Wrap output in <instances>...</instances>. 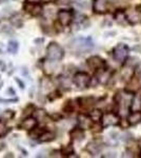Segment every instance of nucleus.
Here are the masks:
<instances>
[{
	"label": "nucleus",
	"mask_w": 141,
	"mask_h": 158,
	"mask_svg": "<svg viewBox=\"0 0 141 158\" xmlns=\"http://www.w3.org/2000/svg\"><path fill=\"white\" fill-rule=\"evenodd\" d=\"M70 48L79 54H85L94 49V41L91 37H77L71 42Z\"/></svg>",
	"instance_id": "f257e3e1"
},
{
	"label": "nucleus",
	"mask_w": 141,
	"mask_h": 158,
	"mask_svg": "<svg viewBox=\"0 0 141 158\" xmlns=\"http://www.w3.org/2000/svg\"><path fill=\"white\" fill-rule=\"evenodd\" d=\"M135 98V95L131 91H119L114 96L115 103L119 106L120 109L124 110H131L133 100Z\"/></svg>",
	"instance_id": "f03ea898"
},
{
	"label": "nucleus",
	"mask_w": 141,
	"mask_h": 158,
	"mask_svg": "<svg viewBox=\"0 0 141 158\" xmlns=\"http://www.w3.org/2000/svg\"><path fill=\"white\" fill-rule=\"evenodd\" d=\"M64 57V50L57 42H50L47 47V58L50 61H60Z\"/></svg>",
	"instance_id": "7ed1b4c3"
},
{
	"label": "nucleus",
	"mask_w": 141,
	"mask_h": 158,
	"mask_svg": "<svg viewBox=\"0 0 141 158\" xmlns=\"http://www.w3.org/2000/svg\"><path fill=\"white\" fill-rule=\"evenodd\" d=\"M130 48L125 43H118L113 50V57L114 59L120 63H124L129 58Z\"/></svg>",
	"instance_id": "20e7f679"
},
{
	"label": "nucleus",
	"mask_w": 141,
	"mask_h": 158,
	"mask_svg": "<svg viewBox=\"0 0 141 158\" xmlns=\"http://www.w3.org/2000/svg\"><path fill=\"white\" fill-rule=\"evenodd\" d=\"M73 82L79 90H85L89 88L92 82V78L88 73L85 72H78L74 75Z\"/></svg>",
	"instance_id": "39448f33"
},
{
	"label": "nucleus",
	"mask_w": 141,
	"mask_h": 158,
	"mask_svg": "<svg viewBox=\"0 0 141 158\" xmlns=\"http://www.w3.org/2000/svg\"><path fill=\"white\" fill-rule=\"evenodd\" d=\"M121 122V118L118 115L116 112H106L103 114L101 119V124L102 128H109V127H114L118 126Z\"/></svg>",
	"instance_id": "423d86ee"
},
{
	"label": "nucleus",
	"mask_w": 141,
	"mask_h": 158,
	"mask_svg": "<svg viewBox=\"0 0 141 158\" xmlns=\"http://www.w3.org/2000/svg\"><path fill=\"white\" fill-rule=\"evenodd\" d=\"M23 10L27 14L32 15V16H39L42 13V6L38 4L37 2L27 1L23 4Z\"/></svg>",
	"instance_id": "0eeeda50"
},
{
	"label": "nucleus",
	"mask_w": 141,
	"mask_h": 158,
	"mask_svg": "<svg viewBox=\"0 0 141 158\" xmlns=\"http://www.w3.org/2000/svg\"><path fill=\"white\" fill-rule=\"evenodd\" d=\"M58 21L62 27H68L71 24L72 20H73V14L68 10H60L58 12Z\"/></svg>",
	"instance_id": "6e6552de"
},
{
	"label": "nucleus",
	"mask_w": 141,
	"mask_h": 158,
	"mask_svg": "<svg viewBox=\"0 0 141 158\" xmlns=\"http://www.w3.org/2000/svg\"><path fill=\"white\" fill-rule=\"evenodd\" d=\"M86 63L92 70L98 71L102 68H106V61L102 59L100 56H92L86 60Z\"/></svg>",
	"instance_id": "1a4fd4ad"
},
{
	"label": "nucleus",
	"mask_w": 141,
	"mask_h": 158,
	"mask_svg": "<svg viewBox=\"0 0 141 158\" xmlns=\"http://www.w3.org/2000/svg\"><path fill=\"white\" fill-rule=\"evenodd\" d=\"M107 10H109V1L107 0H94V13H96V14H106Z\"/></svg>",
	"instance_id": "9d476101"
},
{
	"label": "nucleus",
	"mask_w": 141,
	"mask_h": 158,
	"mask_svg": "<svg viewBox=\"0 0 141 158\" xmlns=\"http://www.w3.org/2000/svg\"><path fill=\"white\" fill-rule=\"evenodd\" d=\"M93 119L91 118V116L86 115V114H80L78 116V124L81 129L83 130H89L93 128Z\"/></svg>",
	"instance_id": "9b49d317"
},
{
	"label": "nucleus",
	"mask_w": 141,
	"mask_h": 158,
	"mask_svg": "<svg viewBox=\"0 0 141 158\" xmlns=\"http://www.w3.org/2000/svg\"><path fill=\"white\" fill-rule=\"evenodd\" d=\"M129 126H137L141 123V111L140 110H134L129 114L126 118Z\"/></svg>",
	"instance_id": "f8f14e48"
},
{
	"label": "nucleus",
	"mask_w": 141,
	"mask_h": 158,
	"mask_svg": "<svg viewBox=\"0 0 141 158\" xmlns=\"http://www.w3.org/2000/svg\"><path fill=\"white\" fill-rule=\"evenodd\" d=\"M111 76H112V73L110 72L106 68H102L100 70L97 71V75H96V78H97V81L102 85L106 83L107 81L111 79Z\"/></svg>",
	"instance_id": "ddd939ff"
},
{
	"label": "nucleus",
	"mask_w": 141,
	"mask_h": 158,
	"mask_svg": "<svg viewBox=\"0 0 141 158\" xmlns=\"http://www.w3.org/2000/svg\"><path fill=\"white\" fill-rule=\"evenodd\" d=\"M102 148H103V146H102L101 142L91 141V142H89L88 146H86V151H88L92 156H96V155L101 153Z\"/></svg>",
	"instance_id": "4468645a"
},
{
	"label": "nucleus",
	"mask_w": 141,
	"mask_h": 158,
	"mask_svg": "<svg viewBox=\"0 0 141 158\" xmlns=\"http://www.w3.org/2000/svg\"><path fill=\"white\" fill-rule=\"evenodd\" d=\"M70 137L72 140L77 142L82 141L85 137V134H84V130L81 129L80 127H77V128H74L72 131L70 132Z\"/></svg>",
	"instance_id": "2eb2a0df"
},
{
	"label": "nucleus",
	"mask_w": 141,
	"mask_h": 158,
	"mask_svg": "<svg viewBox=\"0 0 141 158\" xmlns=\"http://www.w3.org/2000/svg\"><path fill=\"white\" fill-rule=\"evenodd\" d=\"M37 127V119L33 118V117H27L23 121L20 123L19 128L21 130H27V131H31L34 128Z\"/></svg>",
	"instance_id": "dca6fc26"
},
{
	"label": "nucleus",
	"mask_w": 141,
	"mask_h": 158,
	"mask_svg": "<svg viewBox=\"0 0 141 158\" xmlns=\"http://www.w3.org/2000/svg\"><path fill=\"white\" fill-rule=\"evenodd\" d=\"M78 102L82 108L89 109L95 104V99L93 97H81L78 98Z\"/></svg>",
	"instance_id": "f3484780"
},
{
	"label": "nucleus",
	"mask_w": 141,
	"mask_h": 158,
	"mask_svg": "<svg viewBox=\"0 0 141 158\" xmlns=\"http://www.w3.org/2000/svg\"><path fill=\"white\" fill-rule=\"evenodd\" d=\"M114 18L120 24H123L127 21V16L123 10H117L116 13L114 14Z\"/></svg>",
	"instance_id": "a211bd4d"
},
{
	"label": "nucleus",
	"mask_w": 141,
	"mask_h": 158,
	"mask_svg": "<svg viewBox=\"0 0 141 158\" xmlns=\"http://www.w3.org/2000/svg\"><path fill=\"white\" fill-rule=\"evenodd\" d=\"M55 138H56L55 134L50 131H45L44 133L38 138V140H39L40 142H51V141H53V140H55Z\"/></svg>",
	"instance_id": "6ab92c4d"
},
{
	"label": "nucleus",
	"mask_w": 141,
	"mask_h": 158,
	"mask_svg": "<svg viewBox=\"0 0 141 158\" xmlns=\"http://www.w3.org/2000/svg\"><path fill=\"white\" fill-rule=\"evenodd\" d=\"M45 131H47V130L43 129V128H34L33 130H31V131H30L29 135H30L31 138H33V139H38L43 133H44Z\"/></svg>",
	"instance_id": "aec40b11"
},
{
	"label": "nucleus",
	"mask_w": 141,
	"mask_h": 158,
	"mask_svg": "<svg viewBox=\"0 0 141 158\" xmlns=\"http://www.w3.org/2000/svg\"><path fill=\"white\" fill-rule=\"evenodd\" d=\"M18 49H19V43L16 40H10L9 44H7V51L11 54H16L18 52Z\"/></svg>",
	"instance_id": "412c9836"
},
{
	"label": "nucleus",
	"mask_w": 141,
	"mask_h": 158,
	"mask_svg": "<svg viewBox=\"0 0 141 158\" xmlns=\"http://www.w3.org/2000/svg\"><path fill=\"white\" fill-rule=\"evenodd\" d=\"M89 116H91V118L93 119L94 122H99V121H101L103 113H102L100 110H93V111L89 113Z\"/></svg>",
	"instance_id": "4be33fe9"
},
{
	"label": "nucleus",
	"mask_w": 141,
	"mask_h": 158,
	"mask_svg": "<svg viewBox=\"0 0 141 158\" xmlns=\"http://www.w3.org/2000/svg\"><path fill=\"white\" fill-rule=\"evenodd\" d=\"M34 116L37 120H42L47 117V111L42 109H39V110H35L34 111Z\"/></svg>",
	"instance_id": "5701e85b"
},
{
	"label": "nucleus",
	"mask_w": 141,
	"mask_h": 158,
	"mask_svg": "<svg viewBox=\"0 0 141 158\" xmlns=\"http://www.w3.org/2000/svg\"><path fill=\"white\" fill-rule=\"evenodd\" d=\"M9 131H10V128L6 127V122L3 120H0V138L6 136V135L9 133Z\"/></svg>",
	"instance_id": "b1692460"
},
{
	"label": "nucleus",
	"mask_w": 141,
	"mask_h": 158,
	"mask_svg": "<svg viewBox=\"0 0 141 158\" xmlns=\"http://www.w3.org/2000/svg\"><path fill=\"white\" fill-rule=\"evenodd\" d=\"M15 116V112L12 111V110H6V112H3L2 114V120L3 121H9L12 120V118Z\"/></svg>",
	"instance_id": "393cba45"
},
{
	"label": "nucleus",
	"mask_w": 141,
	"mask_h": 158,
	"mask_svg": "<svg viewBox=\"0 0 141 158\" xmlns=\"http://www.w3.org/2000/svg\"><path fill=\"white\" fill-rule=\"evenodd\" d=\"M61 152H62V155L63 156H72V154H73L74 152V149H73V146L70 143L68 144V146H65L64 148H63L62 150H61Z\"/></svg>",
	"instance_id": "a878e982"
},
{
	"label": "nucleus",
	"mask_w": 141,
	"mask_h": 158,
	"mask_svg": "<svg viewBox=\"0 0 141 158\" xmlns=\"http://www.w3.org/2000/svg\"><path fill=\"white\" fill-rule=\"evenodd\" d=\"M34 111H35V106H33V104H29V106H27V108L23 110V116L31 115Z\"/></svg>",
	"instance_id": "bb28decb"
},
{
	"label": "nucleus",
	"mask_w": 141,
	"mask_h": 158,
	"mask_svg": "<svg viewBox=\"0 0 141 158\" xmlns=\"http://www.w3.org/2000/svg\"><path fill=\"white\" fill-rule=\"evenodd\" d=\"M63 111L66 112V113H71L73 111V104H72V100H68L63 106Z\"/></svg>",
	"instance_id": "cd10ccee"
},
{
	"label": "nucleus",
	"mask_w": 141,
	"mask_h": 158,
	"mask_svg": "<svg viewBox=\"0 0 141 158\" xmlns=\"http://www.w3.org/2000/svg\"><path fill=\"white\" fill-rule=\"evenodd\" d=\"M135 73H136V75L137 76H139V77H141V61L139 63H138L137 65H136V68H135Z\"/></svg>",
	"instance_id": "c85d7f7f"
},
{
	"label": "nucleus",
	"mask_w": 141,
	"mask_h": 158,
	"mask_svg": "<svg viewBox=\"0 0 141 158\" xmlns=\"http://www.w3.org/2000/svg\"><path fill=\"white\" fill-rule=\"evenodd\" d=\"M15 81H16V82H17V85H19V88L21 89V90H24V83L22 82V81L20 80L19 78H18V77H15Z\"/></svg>",
	"instance_id": "c756f323"
},
{
	"label": "nucleus",
	"mask_w": 141,
	"mask_h": 158,
	"mask_svg": "<svg viewBox=\"0 0 141 158\" xmlns=\"http://www.w3.org/2000/svg\"><path fill=\"white\" fill-rule=\"evenodd\" d=\"M62 152L61 151H54L52 152V154H51V157H62Z\"/></svg>",
	"instance_id": "7c9ffc66"
},
{
	"label": "nucleus",
	"mask_w": 141,
	"mask_h": 158,
	"mask_svg": "<svg viewBox=\"0 0 141 158\" xmlns=\"http://www.w3.org/2000/svg\"><path fill=\"white\" fill-rule=\"evenodd\" d=\"M17 101V98H15V99H2V98H0V102H6V103H9V102H16Z\"/></svg>",
	"instance_id": "2f4dec72"
},
{
	"label": "nucleus",
	"mask_w": 141,
	"mask_h": 158,
	"mask_svg": "<svg viewBox=\"0 0 141 158\" xmlns=\"http://www.w3.org/2000/svg\"><path fill=\"white\" fill-rule=\"evenodd\" d=\"M0 69H1V71L6 70V63H4L3 60H0Z\"/></svg>",
	"instance_id": "473e14b6"
},
{
	"label": "nucleus",
	"mask_w": 141,
	"mask_h": 158,
	"mask_svg": "<svg viewBox=\"0 0 141 158\" xmlns=\"http://www.w3.org/2000/svg\"><path fill=\"white\" fill-rule=\"evenodd\" d=\"M7 94H10L11 96H15V95H16V93H15L14 89H12V88H9V89H7Z\"/></svg>",
	"instance_id": "72a5a7b5"
},
{
	"label": "nucleus",
	"mask_w": 141,
	"mask_h": 158,
	"mask_svg": "<svg viewBox=\"0 0 141 158\" xmlns=\"http://www.w3.org/2000/svg\"><path fill=\"white\" fill-rule=\"evenodd\" d=\"M51 117H52V119H54V120H55V121H59V120H60V119H61L60 115H56V114H55V115H52Z\"/></svg>",
	"instance_id": "f704fd0d"
},
{
	"label": "nucleus",
	"mask_w": 141,
	"mask_h": 158,
	"mask_svg": "<svg viewBox=\"0 0 141 158\" xmlns=\"http://www.w3.org/2000/svg\"><path fill=\"white\" fill-rule=\"evenodd\" d=\"M4 148H6V143H3V142H0V151H1V150H3Z\"/></svg>",
	"instance_id": "c9c22d12"
},
{
	"label": "nucleus",
	"mask_w": 141,
	"mask_h": 158,
	"mask_svg": "<svg viewBox=\"0 0 141 158\" xmlns=\"http://www.w3.org/2000/svg\"><path fill=\"white\" fill-rule=\"evenodd\" d=\"M6 157H14V155L11 154V153H9V155H6Z\"/></svg>",
	"instance_id": "e433bc0d"
},
{
	"label": "nucleus",
	"mask_w": 141,
	"mask_h": 158,
	"mask_svg": "<svg viewBox=\"0 0 141 158\" xmlns=\"http://www.w3.org/2000/svg\"><path fill=\"white\" fill-rule=\"evenodd\" d=\"M138 147H139L140 149H141V138L139 139V141H138Z\"/></svg>",
	"instance_id": "4c0bfd02"
},
{
	"label": "nucleus",
	"mask_w": 141,
	"mask_h": 158,
	"mask_svg": "<svg viewBox=\"0 0 141 158\" xmlns=\"http://www.w3.org/2000/svg\"><path fill=\"white\" fill-rule=\"evenodd\" d=\"M27 1H32V2H38L39 0H27Z\"/></svg>",
	"instance_id": "58836bf2"
}]
</instances>
